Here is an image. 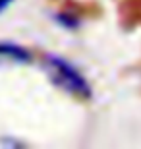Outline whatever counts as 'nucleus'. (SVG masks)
Segmentation results:
<instances>
[{
  "instance_id": "obj_1",
  "label": "nucleus",
  "mask_w": 141,
  "mask_h": 149,
  "mask_svg": "<svg viewBox=\"0 0 141 149\" xmlns=\"http://www.w3.org/2000/svg\"><path fill=\"white\" fill-rule=\"evenodd\" d=\"M44 66H47V70L50 74V79L60 89H64V91H68L72 95H77V97H83V99L91 97V87H89L87 79L68 60L60 58V56H54V54H49L44 58Z\"/></svg>"
},
{
  "instance_id": "obj_2",
  "label": "nucleus",
  "mask_w": 141,
  "mask_h": 149,
  "mask_svg": "<svg viewBox=\"0 0 141 149\" xmlns=\"http://www.w3.org/2000/svg\"><path fill=\"white\" fill-rule=\"evenodd\" d=\"M0 62H17V64H29L31 54L27 50L14 43H0Z\"/></svg>"
},
{
  "instance_id": "obj_3",
  "label": "nucleus",
  "mask_w": 141,
  "mask_h": 149,
  "mask_svg": "<svg viewBox=\"0 0 141 149\" xmlns=\"http://www.w3.org/2000/svg\"><path fill=\"white\" fill-rule=\"evenodd\" d=\"M56 19H58L60 23H64L68 29H74L77 25V19H74V17H68L66 14H60V16H56Z\"/></svg>"
},
{
  "instance_id": "obj_4",
  "label": "nucleus",
  "mask_w": 141,
  "mask_h": 149,
  "mask_svg": "<svg viewBox=\"0 0 141 149\" xmlns=\"http://www.w3.org/2000/svg\"><path fill=\"white\" fill-rule=\"evenodd\" d=\"M10 4H12V0H0V12L6 10V8H8Z\"/></svg>"
}]
</instances>
